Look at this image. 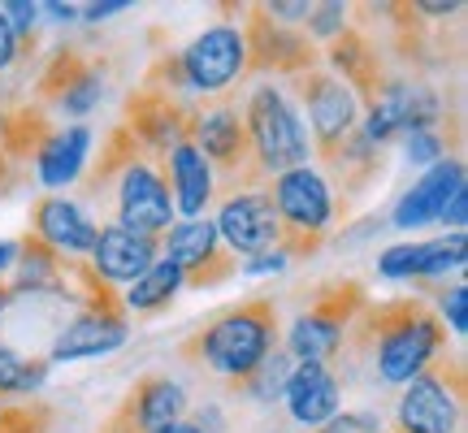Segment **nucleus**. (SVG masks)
<instances>
[{"label": "nucleus", "instance_id": "obj_1", "mask_svg": "<svg viewBox=\"0 0 468 433\" xmlns=\"http://www.w3.org/2000/svg\"><path fill=\"white\" fill-rule=\"evenodd\" d=\"M442 351H447L442 317L417 295H399V300H378V303L368 300L365 312L351 321L335 360L347 355V364H356L360 355H368L378 382L408 385Z\"/></svg>", "mask_w": 468, "mask_h": 433}, {"label": "nucleus", "instance_id": "obj_2", "mask_svg": "<svg viewBox=\"0 0 468 433\" xmlns=\"http://www.w3.org/2000/svg\"><path fill=\"white\" fill-rule=\"evenodd\" d=\"M278 338H282V317H278L273 295H248V300L221 308L200 330L186 333L178 343V360L213 377H226L230 390H239L269 351L278 347Z\"/></svg>", "mask_w": 468, "mask_h": 433}, {"label": "nucleus", "instance_id": "obj_3", "mask_svg": "<svg viewBox=\"0 0 468 433\" xmlns=\"http://www.w3.org/2000/svg\"><path fill=\"white\" fill-rule=\"evenodd\" d=\"M186 139L196 143L208 169H213V200L239 195V191H261L265 169L256 161V152L248 143L243 117L226 96L213 104H191L186 113Z\"/></svg>", "mask_w": 468, "mask_h": 433}, {"label": "nucleus", "instance_id": "obj_4", "mask_svg": "<svg viewBox=\"0 0 468 433\" xmlns=\"http://www.w3.org/2000/svg\"><path fill=\"white\" fill-rule=\"evenodd\" d=\"M269 204L278 216V256L282 260H308L325 248V234L335 221V195H330L325 174H317L313 165L273 174Z\"/></svg>", "mask_w": 468, "mask_h": 433}, {"label": "nucleus", "instance_id": "obj_5", "mask_svg": "<svg viewBox=\"0 0 468 433\" xmlns=\"http://www.w3.org/2000/svg\"><path fill=\"white\" fill-rule=\"evenodd\" d=\"M368 303V286L356 282V278H343V282H321L313 290V303L300 312V321L291 325V338H286V355L295 364H330L347 338L351 321L365 312Z\"/></svg>", "mask_w": 468, "mask_h": 433}, {"label": "nucleus", "instance_id": "obj_6", "mask_svg": "<svg viewBox=\"0 0 468 433\" xmlns=\"http://www.w3.org/2000/svg\"><path fill=\"white\" fill-rule=\"evenodd\" d=\"M239 117H243L248 143L256 152L261 169H265V178L308 165V152H313L308 148V131L300 121V109H291V100L282 96V87L256 83Z\"/></svg>", "mask_w": 468, "mask_h": 433}, {"label": "nucleus", "instance_id": "obj_7", "mask_svg": "<svg viewBox=\"0 0 468 433\" xmlns=\"http://www.w3.org/2000/svg\"><path fill=\"white\" fill-rule=\"evenodd\" d=\"M460 417H464V360L442 351L408 382L395 425L386 433H455Z\"/></svg>", "mask_w": 468, "mask_h": 433}, {"label": "nucleus", "instance_id": "obj_8", "mask_svg": "<svg viewBox=\"0 0 468 433\" xmlns=\"http://www.w3.org/2000/svg\"><path fill=\"white\" fill-rule=\"evenodd\" d=\"M234 26L243 35V79H256V74L300 79V74L321 66L317 44H313L300 26L273 22V17L265 14V5H248Z\"/></svg>", "mask_w": 468, "mask_h": 433}, {"label": "nucleus", "instance_id": "obj_9", "mask_svg": "<svg viewBox=\"0 0 468 433\" xmlns=\"http://www.w3.org/2000/svg\"><path fill=\"white\" fill-rule=\"evenodd\" d=\"M161 251H165L169 265L183 273V286H191V290L221 286L239 273V256L218 238V226L208 216L169 226V234L161 238Z\"/></svg>", "mask_w": 468, "mask_h": 433}, {"label": "nucleus", "instance_id": "obj_10", "mask_svg": "<svg viewBox=\"0 0 468 433\" xmlns=\"http://www.w3.org/2000/svg\"><path fill=\"white\" fill-rule=\"evenodd\" d=\"M104 96L101 61H91L79 44H57L35 79V104L39 109H66L69 117H87Z\"/></svg>", "mask_w": 468, "mask_h": 433}, {"label": "nucleus", "instance_id": "obj_11", "mask_svg": "<svg viewBox=\"0 0 468 433\" xmlns=\"http://www.w3.org/2000/svg\"><path fill=\"white\" fill-rule=\"evenodd\" d=\"M186 113H191V104L178 100V96H165V91H156V87H134L126 104H122V126L134 134V143L144 152V161H148L156 174L165 165L169 148L186 139Z\"/></svg>", "mask_w": 468, "mask_h": 433}, {"label": "nucleus", "instance_id": "obj_12", "mask_svg": "<svg viewBox=\"0 0 468 433\" xmlns=\"http://www.w3.org/2000/svg\"><path fill=\"white\" fill-rule=\"evenodd\" d=\"M291 87H295L300 104L308 109V126H313V143H308V148L317 152V161H321L338 139H347V134L360 126V104H356V96L338 83L330 69H321V66L300 74V79H291ZM308 126H303V131H308Z\"/></svg>", "mask_w": 468, "mask_h": 433}, {"label": "nucleus", "instance_id": "obj_13", "mask_svg": "<svg viewBox=\"0 0 468 433\" xmlns=\"http://www.w3.org/2000/svg\"><path fill=\"white\" fill-rule=\"evenodd\" d=\"M183 74H186V87L200 91V96H226L234 83H243V35L234 22H218L200 31L183 52Z\"/></svg>", "mask_w": 468, "mask_h": 433}, {"label": "nucleus", "instance_id": "obj_14", "mask_svg": "<svg viewBox=\"0 0 468 433\" xmlns=\"http://www.w3.org/2000/svg\"><path fill=\"white\" fill-rule=\"evenodd\" d=\"M186 417V395L178 382H169L165 373H144L122 395L101 433H161Z\"/></svg>", "mask_w": 468, "mask_h": 433}, {"label": "nucleus", "instance_id": "obj_15", "mask_svg": "<svg viewBox=\"0 0 468 433\" xmlns=\"http://www.w3.org/2000/svg\"><path fill=\"white\" fill-rule=\"evenodd\" d=\"M174 200H169L165 178L148 165V161H134L131 169H122L117 178V221L122 230L144 234V238H165L174 226Z\"/></svg>", "mask_w": 468, "mask_h": 433}, {"label": "nucleus", "instance_id": "obj_16", "mask_svg": "<svg viewBox=\"0 0 468 433\" xmlns=\"http://www.w3.org/2000/svg\"><path fill=\"white\" fill-rule=\"evenodd\" d=\"M218 238L243 260H256V256H269L278 251V216H273V204H269V191H239V195H226L218 204Z\"/></svg>", "mask_w": 468, "mask_h": 433}, {"label": "nucleus", "instance_id": "obj_17", "mask_svg": "<svg viewBox=\"0 0 468 433\" xmlns=\"http://www.w3.org/2000/svg\"><path fill=\"white\" fill-rule=\"evenodd\" d=\"M325 61L335 66V79L343 87H347L351 96H356V104H365V109H373V100L382 96L386 87V61L382 52H378V44L368 39L360 26H343V31L325 44Z\"/></svg>", "mask_w": 468, "mask_h": 433}, {"label": "nucleus", "instance_id": "obj_18", "mask_svg": "<svg viewBox=\"0 0 468 433\" xmlns=\"http://www.w3.org/2000/svg\"><path fill=\"white\" fill-rule=\"evenodd\" d=\"M286 412L313 433L325 420L338 417V399H343V382H338L335 364H295L282 385Z\"/></svg>", "mask_w": 468, "mask_h": 433}, {"label": "nucleus", "instance_id": "obj_19", "mask_svg": "<svg viewBox=\"0 0 468 433\" xmlns=\"http://www.w3.org/2000/svg\"><path fill=\"white\" fill-rule=\"evenodd\" d=\"M87 260H91V269L109 286L139 282L161 260V238H144V234H131V230H122V226H104L96 234V248H91Z\"/></svg>", "mask_w": 468, "mask_h": 433}, {"label": "nucleus", "instance_id": "obj_20", "mask_svg": "<svg viewBox=\"0 0 468 433\" xmlns=\"http://www.w3.org/2000/svg\"><path fill=\"white\" fill-rule=\"evenodd\" d=\"M31 234H39L61 256H91L101 226L79 204H69L66 195H39L31 204Z\"/></svg>", "mask_w": 468, "mask_h": 433}, {"label": "nucleus", "instance_id": "obj_21", "mask_svg": "<svg viewBox=\"0 0 468 433\" xmlns=\"http://www.w3.org/2000/svg\"><path fill=\"white\" fill-rule=\"evenodd\" d=\"M321 165L338 178V200H335V216H347L351 200L365 191L378 174H382V148L365 134V126H356L347 139H338L335 148L321 156Z\"/></svg>", "mask_w": 468, "mask_h": 433}, {"label": "nucleus", "instance_id": "obj_22", "mask_svg": "<svg viewBox=\"0 0 468 433\" xmlns=\"http://www.w3.org/2000/svg\"><path fill=\"white\" fill-rule=\"evenodd\" d=\"M464 183V161H460V152H452V156H442L438 165L425 169V178H417V186L403 195L399 204H395V226L399 230H412V226H425V221H438L442 216V208H447V200H452Z\"/></svg>", "mask_w": 468, "mask_h": 433}, {"label": "nucleus", "instance_id": "obj_23", "mask_svg": "<svg viewBox=\"0 0 468 433\" xmlns=\"http://www.w3.org/2000/svg\"><path fill=\"white\" fill-rule=\"evenodd\" d=\"M161 178L169 186V200H174V213H183L186 221L204 216V208L213 204V169L204 161L191 139H178L169 148L165 165H161Z\"/></svg>", "mask_w": 468, "mask_h": 433}, {"label": "nucleus", "instance_id": "obj_24", "mask_svg": "<svg viewBox=\"0 0 468 433\" xmlns=\"http://www.w3.org/2000/svg\"><path fill=\"white\" fill-rule=\"evenodd\" d=\"M61 251H52L39 234H22L17 238V256H14V282H9V290L17 295H57V300H66V269H61Z\"/></svg>", "mask_w": 468, "mask_h": 433}, {"label": "nucleus", "instance_id": "obj_25", "mask_svg": "<svg viewBox=\"0 0 468 433\" xmlns=\"http://www.w3.org/2000/svg\"><path fill=\"white\" fill-rule=\"evenodd\" d=\"M131 338V321L101 317V312H79L52 343V360H87V355H109Z\"/></svg>", "mask_w": 468, "mask_h": 433}, {"label": "nucleus", "instance_id": "obj_26", "mask_svg": "<svg viewBox=\"0 0 468 433\" xmlns=\"http://www.w3.org/2000/svg\"><path fill=\"white\" fill-rule=\"evenodd\" d=\"M52 134H57V121H52L48 109H39V104H17V109H5V113H0V152H5L14 165L35 161Z\"/></svg>", "mask_w": 468, "mask_h": 433}, {"label": "nucleus", "instance_id": "obj_27", "mask_svg": "<svg viewBox=\"0 0 468 433\" xmlns=\"http://www.w3.org/2000/svg\"><path fill=\"white\" fill-rule=\"evenodd\" d=\"M87 143H91V131H87L83 121L79 126H69V131H57L39 148L35 156V174H39V183L44 186H69L83 178V161H87Z\"/></svg>", "mask_w": 468, "mask_h": 433}, {"label": "nucleus", "instance_id": "obj_28", "mask_svg": "<svg viewBox=\"0 0 468 433\" xmlns=\"http://www.w3.org/2000/svg\"><path fill=\"white\" fill-rule=\"evenodd\" d=\"M134 161H144V152L134 143V134L117 121L109 139L101 143V156H96V165L87 169V178H79V191H83V200H104V191L122 178V169H131Z\"/></svg>", "mask_w": 468, "mask_h": 433}, {"label": "nucleus", "instance_id": "obj_29", "mask_svg": "<svg viewBox=\"0 0 468 433\" xmlns=\"http://www.w3.org/2000/svg\"><path fill=\"white\" fill-rule=\"evenodd\" d=\"M183 290V273L169 265V260H156V265L139 278V282H131V290L122 295V303L126 308H134V312H161V308H169L174 303V295Z\"/></svg>", "mask_w": 468, "mask_h": 433}, {"label": "nucleus", "instance_id": "obj_30", "mask_svg": "<svg viewBox=\"0 0 468 433\" xmlns=\"http://www.w3.org/2000/svg\"><path fill=\"white\" fill-rule=\"evenodd\" d=\"M291 368H295V360H291L282 347H273L265 360H261V368H256V373H251V377L239 385L234 395H251V399H261V403H273L278 395H282Z\"/></svg>", "mask_w": 468, "mask_h": 433}, {"label": "nucleus", "instance_id": "obj_31", "mask_svg": "<svg viewBox=\"0 0 468 433\" xmlns=\"http://www.w3.org/2000/svg\"><path fill=\"white\" fill-rule=\"evenodd\" d=\"M48 377V360H27L22 351L0 347V395H35Z\"/></svg>", "mask_w": 468, "mask_h": 433}, {"label": "nucleus", "instance_id": "obj_32", "mask_svg": "<svg viewBox=\"0 0 468 433\" xmlns=\"http://www.w3.org/2000/svg\"><path fill=\"white\" fill-rule=\"evenodd\" d=\"M52 403L44 399H22L0 407V433H52Z\"/></svg>", "mask_w": 468, "mask_h": 433}, {"label": "nucleus", "instance_id": "obj_33", "mask_svg": "<svg viewBox=\"0 0 468 433\" xmlns=\"http://www.w3.org/2000/svg\"><path fill=\"white\" fill-rule=\"evenodd\" d=\"M144 87H156V91H165V96H178L183 100L186 91V74H183V61H178V52L169 48V52H156L152 57V66H148V74L139 79Z\"/></svg>", "mask_w": 468, "mask_h": 433}, {"label": "nucleus", "instance_id": "obj_34", "mask_svg": "<svg viewBox=\"0 0 468 433\" xmlns=\"http://www.w3.org/2000/svg\"><path fill=\"white\" fill-rule=\"evenodd\" d=\"M425 256H430V243H395V248L382 251V278H412L417 282L420 269H425Z\"/></svg>", "mask_w": 468, "mask_h": 433}, {"label": "nucleus", "instance_id": "obj_35", "mask_svg": "<svg viewBox=\"0 0 468 433\" xmlns=\"http://www.w3.org/2000/svg\"><path fill=\"white\" fill-rule=\"evenodd\" d=\"M343 26H347V5L325 0V5H313V9H308V17H303L300 31L308 35V39H325V44H330Z\"/></svg>", "mask_w": 468, "mask_h": 433}, {"label": "nucleus", "instance_id": "obj_36", "mask_svg": "<svg viewBox=\"0 0 468 433\" xmlns=\"http://www.w3.org/2000/svg\"><path fill=\"white\" fill-rule=\"evenodd\" d=\"M442 156H447V148H442L438 131H412L408 134V161H412V165H438Z\"/></svg>", "mask_w": 468, "mask_h": 433}, {"label": "nucleus", "instance_id": "obj_37", "mask_svg": "<svg viewBox=\"0 0 468 433\" xmlns=\"http://www.w3.org/2000/svg\"><path fill=\"white\" fill-rule=\"evenodd\" d=\"M438 303H442V325H452L455 333H464L468 330V286L464 282H455L452 290H438Z\"/></svg>", "mask_w": 468, "mask_h": 433}, {"label": "nucleus", "instance_id": "obj_38", "mask_svg": "<svg viewBox=\"0 0 468 433\" xmlns=\"http://www.w3.org/2000/svg\"><path fill=\"white\" fill-rule=\"evenodd\" d=\"M313 433H386V429H378V420L373 417H335Z\"/></svg>", "mask_w": 468, "mask_h": 433}, {"label": "nucleus", "instance_id": "obj_39", "mask_svg": "<svg viewBox=\"0 0 468 433\" xmlns=\"http://www.w3.org/2000/svg\"><path fill=\"white\" fill-rule=\"evenodd\" d=\"M442 226H455V234H464V221H468V186H460L452 200H447V208H442V216H438Z\"/></svg>", "mask_w": 468, "mask_h": 433}, {"label": "nucleus", "instance_id": "obj_40", "mask_svg": "<svg viewBox=\"0 0 468 433\" xmlns=\"http://www.w3.org/2000/svg\"><path fill=\"white\" fill-rule=\"evenodd\" d=\"M14 61H17V35H14V26H9L5 9H0V69L14 66Z\"/></svg>", "mask_w": 468, "mask_h": 433}, {"label": "nucleus", "instance_id": "obj_41", "mask_svg": "<svg viewBox=\"0 0 468 433\" xmlns=\"http://www.w3.org/2000/svg\"><path fill=\"white\" fill-rule=\"evenodd\" d=\"M239 269H248V273H278V269H282V256L269 251V256H256V260H248V265H239Z\"/></svg>", "mask_w": 468, "mask_h": 433}, {"label": "nucleus", "instance_id": "obj_42", "mask_svg": "<svg viewBox=\"0 0 468 433\" xmlns=\"http://www.w3.org/2000/svg\"><path fill=\"white\" fill-rule=\"evenodd\" d=\"M14 186H17V165L5 156V152H0V195H9Z\"/></svg>", "mask_w": 468, "mask_h": 433}, {"label": "nucleus", "instance_id": "obj_43", "mask_svg": "<svg viewBox=\"0 0 468 433\" xmlns=\"http://www.w3.org/2000/svg\"><path fill=\"white\" fill-rule=\"evenodd\" d=\"M117 9H126V0H101V5H91V9H83V17H109V14H117Z\"/></svg>", "mask_w": 468, "mask_h": 433}, {"label": "nucleus", "instance_id": "obj_44", "mask_svg": "<svg viewBox=\"0 0 468 433\" xmlns=\"http://www.w3.org/2000/svg\"><path fill=\"white\" fill-rule=\"evenodd\" d=\"M14 256H17V243H5V238H0V273L14 265Z\"/></svg>", "mask_w": 468, "mask_h": 433}, {"label": "nucleus", "instance_id": "obj_45", "mask_svg": "<svg viewBox=\"0 0 468 433\" xmlns=\"http://www.w3.org/2000/svg\"><path fill=\"white\" fill-rule=\"evenodd\" d=\"M161 433H204V429L196 425V420H186V417H183L178 425H169V429H161Z\"/></svg>", "mask_w": 468, "mask_h": 433}, {"label": "nucleus", "instance_id": "obj_46", "mask_svg": "<svg viewBox=\"0 0 468 433\" xmlns=\"http://www.w3.org/2000/svg\"><path fill=\"white\" fill-rule=\"evenodd\" d=\"M9 303H14V290H9V282H0V317H5Z\"/></svg>", "mask_w": 468, "mask_h": 433}]
</instances>
